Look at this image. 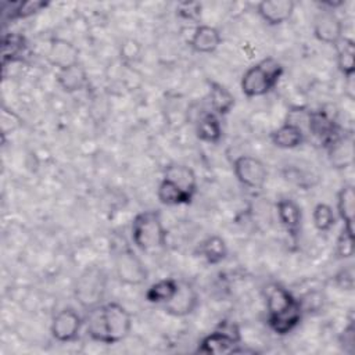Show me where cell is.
I'll return each instance as SVG.
<instances>
[{"mask_svg":"<svg viewBox=\"0 0 355 355\" xmlns=\"http://www.w3.org/2000/svg\"><path fill=\"white\" fill-rule=\"evenodd\" d=\"M162 178L171 180L172 183H175L178 187H180L183 191L189 193L193 197L197 194V190H198L197 175L190 166L184 164H179V162L168 164L164 168Z\"/></svg>","mask_w":355,"mask_h":355,"instance_id":"21","label":"cell"},{"mask_svg":"<svg viewBox=\"0 0 355 355\" xmlns=\"http://www.w3.org/2000/svg\"><path fill=\"white\" fill-rule=\"evenodd\" d=\"M222 123L216 114L207 111L200 115L196 123V136L198 140L208 144H218L222 139Z\"/></svg>","mask_w":355,"mask_h":355,"instance_id":"24","label":"cell"},{"mask_svg":"<svg viewBox=\"0 0 355 355\" xmlns=\"http://www.w3.org/2000/svg\"><path fill=\"white\" fill-rule=\"evenodd\" d=\"M355 234L352 230L347 227H341L340 234L336 240V247L334 252L338 259H349L354 257L355 252Z\"/></svg>","mask_w":355,"mask_h":355,"instance_id":"31","label":"cell"},{"mask_svg":"<svg viewBox=\"0 0 355 355\" xmlns=\"http://www.w3.org/2000/svg\"><path fill=\"white\" fill-rule=\"evenodd\" d=\"M354 343H355V326H354V320L351 319L348 322V324L344 327L341 337H340V344L343 347V349L348 354L354 352Z\"/></svg>","mask_w":355,"mask_h":355,"instance_id":"36","label":"cell"},{"mask_svg":"<svg viewBox=\"0 0 355 355\" xmlns=\"http://www.w3.org/2000/svg\"><path fill=\"white\" fill-rule=\"evenodd\" d=\"M241 345L240 329L234 322L223 320L219 327L204 336L197 345V352L205 355L234 354Z\"/></svg>","mask_w":355,"mask_h":355,"instance_id":"5","label":"cell"},{"mask_svg":"<svg viewBox=\"0 0 355 355\" xmlns=\"http://www.w3.org/2000/svg\"><path fill=\"white\" fill-rule=\"evenodd\" d=\"M336 62L344 78L355 75V42L344 36L336 46Z\"/></svg>","mask_w":355,"mask_h":355,"instance_id":"27","label":"cell"},{"mask_svg":"<svg viewBox=\"0 0 355 355\" xmlns=\"http://www.w3.org/2000/svg\"><path fill=\"white\" fill-rule=\"evenodd\" d=\"M47 3L44 1H25V3H15L14 8L11 10V19H24L32 17L42 11Z\"/></svg>","mask_w":355,"mask_h":355,"instance_id":"34","label":"cell"},{"mask_svg":"<svg viewBox=\"0 0 355 355\" xmlns=\"http://www.w3.org/2000/svg\"><path fill=\"white\" fill-rule=\"evenodd\" d=\"M119 55L125 62H136L141 55V44L135 39H126L123 43H121Z\"/></svg>","mask_w":355,"mask_h":355,"instance_id":"35","label":"cell"},{"mask_svg":"<svg viewBox=\"0 0 355 355\" xmlns=\"http://www.w3.org/2000/svg\"><path fill=\"white\" fill-rule=\"evenodd\" d=\"M306 130L318 139L323 147L341 132L336 116L324 110L308 111Z\"/></svg>","mask_w":355,"mask_h":355,"instance_id":"13","label":"cell"},{"mask_svg":"<svg viewBox=\"0 0 355 355\" xmlns=\"http://www.w3.org/2000/svg\"><path fill=\"white\" fill-rule=\"evenodd\" d=\"M344 93L351 101L355 98V75L344 78Z\"/></svg>","mask_w":355,"mask_h":355,"instance_id":"39","label":"cell"},{"mask_svg":"<svg viewBox=\"0 0 355 355\" xmlns=\"http://www.w3.org/2000/svg\"><path fill=\"white\" fill-rule=\"evenodd\" d=\"M284 178L288 182H291V183H294V184H297L298 187H302V189L312 187L313 186L312 180L315 179V176L312 173H309V172H306V171H304L298 166H294V165H290V166L286 168Z\"/></svg>","mask_w":355,"mask_h":355,"instance_id":"32","label":"cell"},{"mask_svg":"<svg viewBox=\"0 0 355 355\" xmlns=\"http://www.w3.org/2000/svg\"><path fill=\"white\" fill-rule=\"evenodd\" d=\"M200 305V295L193 284L179 282L175 295L164 304V311L173 318H184L191 315Z\"/></svg>","mask_w":355,"mask_h":355,"instance_id":"11","label":"cell"},{"mask_svg":"<svg viewBox=\"0 0 355 355\" xmlns=\"http://www.w3.org/2000/svg\"><path fill=\"white\" fill-rule=\"evenodd\" d=\"M266 316L279 315L287 309H290L298 298L293 295V293L282 286L280 283H269L263 290Z\"/></svg>","mask_w":355,"mask_h":355,"instance_id":"16","label":"cell"},{"mask_svg":"<svg viewBox=\"0 0 355 355\" xmlns=\"http://www.w3.org/2000/svg\"><path fill=\"white\" fill-rule=\"evenodd\" d=\"M55 80L60 89L68 94L82 92L89 86L87 71L80 62L64 69H58L55 72Z\"/></svg>","mask_w":355,"mask_h":355,"instance_id":"19","label":"cell"},{"mask_svg":"<svg viewBox=\"0 0 355 355\" xmlns=\"http://www.w3.org/2000/svg\"><path fill=\"white\" fill-rule=\"evenodd\" d=\"M283 65L273 57H266L245 69L240 80L241 93L248 97H262L272 92L283 76Z\"/></svg>","mask_w":355,"mask_h":355,"instance_id":"3","label":"cell"},{"mask_svg":"<svg viewBox=\"0 0 355 355\" xmlns=\"http://www.w3.org/2000/svg\"><path fill=\"white\" fill-rule=\"evenodd\" d=\"M276 212L280 225L295 241L300 236L302 225V209L300 204L290 197H282L276 202Z\"/></svg>","mask_w":355,"mask_h":355,"instance_id":"15","label":"cell"},{"mask_svg":"<svg viewBox=\"0 0 355 355\" xmlns=\"http://www.w3.org/2000/svg\"><path fill=\"white\" fill-rule=\"evenodd\" d=\"M352 132H340L331 141H329L324 148L327 153L329 164L333 169L344 171L354 165L355 158V144Z\"/></svg>","mask_w":355,"mask_h":355,"instance_id":"10","label":"cell"},{"mask_svg":"<svg viewBox=\"0 0 355 355\" xmlns=\"http://www.w3.org/2000/svg\"><path fill=\"white\" fill-rule=\"evenodd\" d=\"M108 287V276L100 266L92 265L80 272L73 286V297L85 309L92 311L104 304Z\"/></svg>","mask_w":355,"mask_h":355,"instance_id":"4","label":"cell"},{"mask_svg":"<svg viewBox=\"0 0 355 355\" xmlns=\"http://www.w3.org/2000/svg\"><path fill=\"white\" fill-rule=\"evenodd\" d=\"M269 139L280 150H293L305 143L306 133L298 125L286 121L269 133Z\"/></svg>","mask_w":355,"mask_h":355,"instance_id":"18","label":"cell"},{"mask_svg":"<svg viewBox=\"0 0 355 355\" xmlns=\"http://www.w3.org/2000/svg\"><path fill=\"white\" fill-rule=\"evenodd\" d=\"M312 33L318 42L334 47L344 37V24L336 11L319 8L312 21Z\"/></svg>","mask_w":355,"mask_h":355,"instance_id":"8","label":"cell"},{"mask_svg":"<svg viewBox=\"0 0 355 355\" xmlns=\"http://www.w3.org/2000/svg\"><path fill=\"white\" fill-rule=\"evenodd\" d=\"M336 211L338 218L343 220V226L354 232L355 219V190L354 184L345 183L337 191Z\"/></svg>","mask_w":355,"mask_h":355,"instance_id":"25","label":"cell"},{"mask_svg":"<svg viewBox=\"0 0 355 355\" xmlns=\"http://www.w3.org/2000/svg\"><path fill=\"white\" fill-rule=\"evenodd\" d=\"M79 57L80 51L72 42L58 36L50 39L46 51V60L57 71L79 64Z\"/></svg>","mask_w":355,"mask_h":355,"instance_id":"12","label":"cell"},{"mask_svg":"<svg viewBox=\"0 0 355 355\" xmlns=\"http://www.w3.org/2000/svg\"><path fill=\"white\" fill-rule=\"evenodd\" d=\"M196 254L201 257L208 265H219L227 258L229 248L226 240L222 236L211 234L197 244Z\"/></svg>","mask_w":355,"mask_h":355,"instance_id":"22","label":"cell"},{"mask_svg":"<svg viewBox=\"0 0 355 355\" xmlns=\"http://www.w3.org/2000/svg\"><path fill=\"white\" fill-rule=\"evenodd\" d=\"M179 282L173 277H164L153 283L144 293V297L151 304H166L176 293Z\"/></svg>","mask_w":355,"mask_h":355,"instance_id":"28","label":"cell"},{"mask_svg":"<svg viewBox=\"0 0 355 355\" xmlns=\"http://www.w3.org/2000/svg\"><path fill=\"white\" fill-rule=\"evenodd\" d=\"M132 243L143 252L164 250L168 244V229L158 209H146L135 215L130 226Z\"/></svg>","mask_w":355,"mask_h":355,"instance_id":"2","label":"cell"},{"mask_svg":"<svg viewBox=\"0 0 355 355\" xmlns=\"http://www.w3.org/2000/svg\"><path fill=\"white\" fill-rule=\"evenodd\" d=\"M157 198L161 204L168 207H176V205H189L194 200L193 196L183 191L180 187H178L171 180L162 178L157 187Z\"/></svg>","mask_w":355,"mask_h":355,"instance_id":"26","label":"cell"},{"mask_svg":"<svg viewBox=\"0 0 355 355\" xmlns=\"http://www.w3.org/2000/svg\"><path fill=\"white\" fill-rule=\"evenodd\" d=\"M26 51V43L22 36L11 35L8 37H4L3 42V62L10 58L11 62L22 60V55Z\"/></svg>","mask_w":355,"mask_h":355,"instance_id":"30","label":"cell"},{"mask_svg":"<svg viewBox=\"0 0 355 355\" xmlns=\"http://www.w3.org/2000/svg\"><path fill=\"white\" fill-rule=\"evenodd\" d=\"M130 312L116 301H108L89 311L86 333L94 343L114 345L123 341L132 331Z\"/></svg>","mask_w":355,"mask_h":355,"instance_id":"1","label":"cell"},{"mask_svg":"<svg viewBox=\"0 0 355 355\" xmlns=\"http://www.w3.org/2000/svg\"><path fill=\"white\" fill-rule=\"evenodd\" d=\"M8 123H10V130H8V133H10V132H12V130H15L17 128L21 126V119H19V116L14 111L3 107V111H1V129L6 130Z\"/></svg>","mask_w":355,"mask_h":355,"instance_id":"37","label":"cell"},{"mask_svg":"<svg viewBox=\"0 0 355 355\" xmlns=\"http://www.w3.org/2000/svg\"><path fill=\"white\" fill-rule=\"evenodd\" d=\"M304 312L305 311L302 308L301 300L298 298V301L290 309L275 316H266V323L275 334L287 336L301 323Z\"/></svg>","mask_w":355,"mask_h":355,"instance_id":"20","label":"cell"},{"mask_svg":"<svg viewBox=\"0 0 355 355\" xmlns=\"http://www.w3.org/2000/svg\"><path fill=\"white\" fill-rule=\"evenodd\" d=\"M337 216L334 209L326 202H318L312 209V223L320 233L330 232L336 225Z\"/></svg>","mask_w":355,"mask_h":355,"instance_id":"29","label":"cell"},{"mask_svg":"<svg viewBox=\"0 0 355 355\" xmlns=\"http://www.w3.org/2000/svg\"><path fill=\"white\" fill-rule=\"evenodd\" d=\"M115 277L125 286H141L148 279V270L140 257L128 245L118 248L114 255Z\"/></svg>","mask_w":355,"mask_h":355,"instance_id":"6","label":"cell"},{"mask_svg":"<svg viewBox=\"0 0 355 355\" xmlns=\"http://www.w3.org/2000/svg\"><path fill=\"white\" fill-rule=\"evenodd\" d=\"M176 14L179 18L189 22H198L202 14V4L200 1H182L176 6Z\"/></svg>","mask_w":355,"mask_h":355,"instance_id":"33","label":"cell"},{"mask_svg":"<svg viewBox=\"0 0 355 355\" xmlns=\"http://www.w3.org/2000/svg\"><path fill=\"white\" fill-rule=\"evenodd\" d=\"M208 98L212 112L218 116L227 115L236 105L233 93L225 85L215 80L208 82Z\"/></svg>","mask_w":355,"mask_h":355,"instance_id":"23","label":"cell"},{"mask_svg":"<svg viewBox=\"0 0 355 355\" xmlns=\"http://www.w3.org/2000/svg\"><path fill=\"white\" fill-rule=\"evenodd\" d=\"M233 173L236 179L248 189H262L268 180L265 164L252 155H239L234 158Z\"/></svg>","mask_w":355,"mask_h":355,"instance_id":"9","label":"cell"},{"mask_svg":"<svg viewBox=\"0 0 355 355\" xmlns=\"http://www.w3.org/2000/svg\"><path fill=\"white\" fill-rule=\"evenodd\" d=\"M294 8L293 0H263L257 4V14L266 25L277 26L293 17Z\"/></svg>","mask_w":355,"mask_h":355,"instance_id":"14","label":"cell"},{"mask_svg":"<svg viewBox=\"0 0 355 355\" xmlns=\"http://www.w3.org/2000/svg\"><path fill=\"white\" fill-rule=\"evenodd\" d=\"M222 43V35L219 29L211 25L200 24L194 28L189 40V46L193 51L200 54H212Z\"/></svg>","mask_w":355,"mask_h":355,"instance_id":"17","label":"cell"},{"mask_svg":"<svg viewBox=\"0 0 355 355\" xmlns=\"http://www.w3.org/2000/svg\"><path fill=\"white\" fill-rule=\"evenodd\" d=\"M338 286L343 288V290H352L354 287V269L352 266L349 265L348 268H345L344 270H341L337 277H336Z\"/></svg>","mask_w":355,"mask_h":355,"instance_id":"38","label":"cell"},{"mask_svg":"<svg viewBox=\"0 0 355 355\" xmlns=\"http://www.w3.org/2000/svg\"><path fill=\"white\" fill-rule=\"evenodd\" d=\"M83 323L85 322L80 313L75 308L67 306L53 316L50 323V334L57 343H73L79 338Z\"/></svg>","mask_w":355,"mask_h":355,"instance_id":"7","label":"cell"}]
</instances>
